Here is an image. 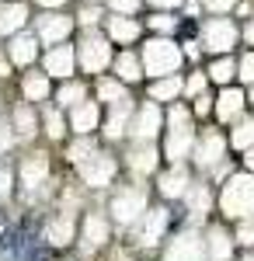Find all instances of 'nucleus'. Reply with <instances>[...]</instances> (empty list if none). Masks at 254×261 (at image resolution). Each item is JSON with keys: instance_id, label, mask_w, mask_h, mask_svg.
<instances>
[{"instance_id": "f257e3e1", "label": "nucleus", "mask_w": 254, "mask_h": 261, "mask_svg": "<svg viewBox=\"0 0 254 261\" xmlns=\"http://www.w3.org/2000/svg\"><path fill=\"white\" fill-rule=\"evenodd\" d=\"M185 60V53H181V45H174V39H167V35H157L143 45V73H150V77H171L177 73V66Z\"/></svg>"}, {"instance_id": "f03ea898", "label": "nucleus", "mask_w": 254, "mask_h": 261, "mask_svg": "<svg viewBox=\"0 0 254 261\" xmlns=\"http://www.w3.org/2000/svg\"><path fill=\"white\" fill-rule=\"evenodd\" d=\"M223 213L234 220H247L254 216V178L251 174H234L223 188Z\"/></svg>"}, {"instance_id": "7ed1b4c3", "label": "nucleus", "mask_w": 254, "mask_h": 261, "mask_svg": "<svg viewBox=\"0 0 254 261\" xmlns=\"http://www.w3.org/2000/svg\"><path fill=\"white\" fill-rule=\"evenodd\" d=\"M77 63L87 73L108 70V66H112V42L105 39V35H98L94 28H87V35H84L80 45H77Z\"/></svg>"}, {"instance_id": "20e7f679", "label": "nucleus", "mask_w": 254, "mask_h": 261, "mask_svg": "<svg viewBox=\"0 0 254 261\" xmlns=\"http://www.w3.org/2000/svg\"><path fill=\"white\" fill-rule=\"evenodd\" d=\"M192 143H195V129H192V119H188V112H185V108H171V129H167V157L177 164L181 157H188Z\"/></svg>"}, {"instance_id": "39448f33", "label": "nucleus", "mask_w": 254, "mask_h": 261, "mask_svg": "<svg viewBox=\"0 0 254 261\" xmlns=\"http://www.w3.org/2000/svg\"><path fill=\"white\" fill-rule=\"evenodd\" d=\"M77 28V21L63 11H42L35 18V39L45 42V45H59V42L70 39V32Z\"/></svg>"}, {"instance_id": "423d86ee", "label": "nucleus", "mask_w": 254, "mask_h": 261, "mask_svg": "<svg viewBox=\"0 0 254 261\" xmlns=\"http://www.w3.org/2000/svg\"><path fill=\"white\" fill-rule=\"evenodd\" d=\"M240 39V32H237V24L230 18H209L202 24V45L209 49V53H230Z\"/></svg>"}, {"instance_id": "0eeeda50", "label": "nucleus", "mask_w": 254, "mask_h": 261, "mask_svg": "<svg viewBox=\"0 0 254 261\" xmlns=\"http://www.w3.org/2000/svg\"><path fill=\"white\" fill-rule=\"evenodd\" d=\"M73 70H77V49H73V45L59 42V45H53V49L45 53V73H49V77L70 81Z\"/></svg>"}, {"instance_id": "6e6552de", "label": "nucleus", "mask_w": 254, "mask_h": 261, "mask_svg": "<svg viewBox=\"0 0 254 261\" xmlns=\"http://www.w3.org/2000/svg\"><path fill=\"white\" fill-rule=\"evenodd\" d=\"M80 174H84V181L91 185V188H105L108 181L115 178V161L108 157V153H91L87 161H80Z\"/></svg>"}, {"instance_id": "1a4fd4ad", "label": "nucleus", "mask_w": 254, "mask_h": 261, "mask_svg": "<svg viewBox=\"0 0 254 261\" xmlns=\"http://www.w3.org/2000/svg\"><path fill=\"white\" fill-rule=\"evenodd\" d=\"M143 213H146V195L139 188H122L115 199H112V216L118 223H133Z\"/></svg>"}, {"instance_id": "9d476101", "label": "nucleus", "mask_w": 254, "mask_h": 261, "mask_svg": "<svg viewBox=\"0 0 254 261\" xmlns=\"http://www.w3.org/2000/svg\"><path fill=\"white\" fill-rule=\"evenodd\" d=\"M32 18V11H28V4L24 0H4L0 4V35H18L24 32V24Z\"/></svg>"}, {"instance_id": "9b49d317", "label": "nucleus", "mask_w": 254, "mask_h": 261, "mask_svg": "<svg viewBox=\"0 0 254 261\" xmlns=\"http://www.w3.org/2000/svg\"><path fill=\"white\" fill-rule=\"evenodd\" d=\"M7 60L14 63V66H32V63L39 60V39H35V32H18V35H11Z\"/></svg>"}, {"instance_id": "f8f14e48", "label": "nucleus", "mask_w": 254, "mask_h": 261, "mask_svg": "<svg viewBox=\"0 0 254 261\" xmlns=\"http://www.w3.org/2000/svg\"><path fill=\"white\" fill-rule=\"evenodd\" d=\"M160 122H164L160 108H157L154 101H146L143 108H136V119L129 125V133H133L136 140H154L157 133H160Z\"/></svg>"}, {"instance_id": "ddd939ff", "label": "nucleus", "mask_w": 254, "mask_h": 261, "mask_svg": "<svg viewBox=\"0 0 254 261\" xmlns=\"http://www.w3.org/2000/svg\"><path fill=\"white\" fill-rule=\"evenodd\" d=\"M105 32H108V42H118V45H129V42H136L143 35V28H139V21L133 14H115V18L105 21Z\"/></svg>"}, {"instance_id": "4468645a", "label": "nucleus", "mask_w": 254, "mask_h": 261, "mask_svg": "<svg viewBox=\"0 0 254 261\" xmlns=\"http://www.w3.org/2000/svg\"><path fill=\"white\" fill-rule=\"evenodd\" d=\"M49 181V157L45 153H28L24 164H21V185L28 188V192H35Z\"/></svg>"}, {"instance_id": "2eb2a0df", "label": "nucleus", "mask_w": 254, "mask_h": 261, "mask_svg": "<svg viewBox=\"0 0 254 261\" xmlns=\"http://www.w3.org/2000/svg\"><path fill=\"white\" fill-rule=\"evenodd\" d=\"M164 261H202V241H198L192 230H188V233H181V237L171 241Z\"/></svg>"}, {"instance_id": "dca6fc26", "label": "nucleus", "mask_w": 254, "mask_h": 261, "mask_svg": "<svg viewBox=\"0 0 254 261\" xmlns=\"http://www.w3.org/2000/svg\"><path fill=\"white\" fill-rule=\"evenodd\" d=\"M101 122V108L98 101H80V105H73V115H70V125H73V133H80V136H91V129H98Z\"/></svg>"}, {"instance_id": "f3484780", "label": "nucleus", "mask_w": 254, "mask_h": 261, "mask_svg": "<svg viewBox=\"0 0 254 261\" xmlns=\"http://www.w3.org/2000/svg\"><path fill=\"white\" fill-rule=\"evenodd\" d=\"M223 150H226V140L219 133H206L202 143L195 146V164L198 167H216V164L223 161Z\"/></svg>"}, {"instance_id": "a211bd4d", "label": "nucleus", "mask_w": 254, "mask_h": 261, "mask_svg": "<svg viewBox=\"0 0 254 261\" xmlns=\"http://www.w3.org/2000/svg\"><path fill=\"white\" fill-rule=\"evenodd\" d=\"M167 223H171L167 209H150V213H146V223H143V230H139V244H143V247L160 244L164 230H167Z\"/></svg>"}, {"instance_id": "6ab92c4d", "label": "nucleus", "mask_w": 254, "mask_h": 261, "mask_svg": "<svg viewBox=\"0 0 254 261\" xmlns=\"http://www.w3.org/2000/svg\"><path fill=\"white\" fill-rule=\"evenodd\" d=\"M21 94H24L28 105L45 101L53 94V77H49V73H24V77H21Z\"/></svg>"}, {"instance_id": "aec40b11", "label": "nucleus", "mask_w": 254, "mask_h": 261, "mask_svg": "<svg viewBox=\"0 0 254 261\" xmlns=\"http://www.w3.org/2000/svg\"><path fill=\"white\" fill-rule=\"evenodd\" d=\"M129 171H133L136 178H146V174L157 171V150L146 140H139V146H133V153H129Z\"/></svg>"}, {"instance_id": "412c9836", "label": "nucleus", "mask_w": 254, "mask_h": 261, "mask_svg": "<svg viewBox=\"0 0 254 261\" xmlns=\"http://www.w3.org/2000/svg\"><path fill=\"white\" fill-rule=\"evenodd\" d=\"M244 105H247V98H244L237 87H226V91L219 94V101H216V115H219V122H237L240 112H244Z\"/></svg>"}, {"instance_id": "4be33fe9", "label": "nucleus", "mask_w": 254, "mask_h": 261, "mask_svg": "<svg viewBox=\"0 0 254 261\" xmlns=\"http://www.w3.org/2000/svg\"><path fill=\"white\" fill-rule=\"evenodd\" d=\"M129 112H133V101L122 98L112 105V115H108V122H105V136L108 140H118L125 129H129Z\"/></svg>"}, {"instance_id": "5701e85b", "label": "nucleus", "mask_w": 254, "mask_h": 261, "mask_svg": "<svg viewBox=\"0 0 254 261\" xmlns=\"http://www.w3.org/2000/svg\"><path fill=\"white\" fill-rule=\"evenodd\" d=\"M112 66H115V77L122 84H136L143 77V63H139L136 53H118V56H112Z\"/></svg>"}, {"instance_id": "b1692460", "label": "nucleus", "mask_w": 254, "mask_h": 261, "mask_svg": "<svg viewBox=\"0 0 254 261\" xmlns=\"http://www.w3.org/2000/svg\"><path fill=\"white\" fill-rule=\"evenodd\" d=\"M105 241H108V223H105V216L91 213V216L84 220V247L94 251V247H101Z\"/></svg>"}, {"instance_id": "393cba45", "label": "nucleus", "mask_w": 254, "mask_h": 261, "mask_svg": "<svg viewBox=\"0 0 254 261\" xmlns=\"http://www.w3.org/2000/svg\"><path fill=\"white\" fill-rule=\"evenodd\" d=\"M160 192H164L167 199H181V195L188 192V171L174 164V167H171V171L160 178Z\"/></svg>"}, {"instance_id": "a878e982", "label": "nucleus", "mask_w": 254, "mask_h": 261, "mask_svg": "<svg viewBox=\"0 0 254 261\" xmlns=\"http://www.w3.org/2000/svg\"><path fill=\"white\" fill-rule=\"evenodd\" d=\"M45 237H49V244H56V247L70 244V241H73V216L63 213L59 220H53V223H49V230H45Z\"/></svg>"}, {"instance_id": "bb28decb", "label": "nucleus", "mask_w": 254, "mask_h": 261, "mask_svg": "<svg viewBox=\"0 0 254 261\" xmlns=\"http://www.w3.org/2000/svg\"><path fill=\"white\" fill-rule=\"evenodd\" d=\"M18 136H35V129H39V119H35V108L24 101L14 108V125H11Z\"/></svg>"}, {"instance_id": "cd10ccee", "label": "nucleus", "mask_w": 254, "mask_h": 261, "mask_svg": "<svg viewBox=\"0 0 254 261\" xmlns=\"http://www.w3.org/2000/svg\"><path fill=\"white\" fill-rule=\"evenodd\" d=\"M87 98V87L80 81H63L56 91V105L59 108H73V105H80V101Z\"/></svg>"}, {"instance_id": "c85d7f7f", "label": "nucleus", "mask_w": 254, "mask_h": 261, "mask_svg": "<svg viewBox=\"0 0 254 261\" xmlns=\"http://www.w3.org/2000/svg\"><path fill=\"white\" fill-rule=\"evenodd\" d=\"M129 98L125 94V84L118 81V77H101L98 81V101H105V105H115V101Z\"/></svg>"}, {"instance_id": "c756f323", "label": "nucleus", "mask_w": 254, "mask_h": 261, "mask_svg": "<svg viewBox=\"0 0 254 261\" xmlns=\"http://www.w3.org/2000/svg\"><path fill=\"white\" fill-rule=\"evenodd\" d=\"M177 94H181V81H177L174 73L154 81V87H150V98H154V101H174Z\"/></svg>"}, {"instance_id": "7c9ffc66", "label": "nucleus", "mask_w": 254, "mask_h": 261, "mask_svg": "<svg viewBox=\"0 0 254 261\" xmlns=\"http://www.w3.org/2000/svg\"><path fill=\"white\" fill-rule=\"evenodd\" d=\"M230 251H234V247H230V237H226L223 230H213V233H209V258L213 261H230Z\"/></svg>"}, {"instance_id": "2f4dec72", "label": "nucleus", "mask_w": 254, "mask_h": 261, "mask_svg": "<svg viewBox=\"0 0 254 261\" xmlns=\"http://www.w3.org/2000/svg\"><path fill=\"white\" fill-rule=\"evenodd\" d=\"M209 77H213L216 84H230L237 77V63L230 60V56H219V60L209 66Z\"/></svg>"}, {"instance_id": "473e14b6", "label": "nucleus", "mask_w": 254, "mask_h": 261, "mask_svg": "<svg viewBox=\"0 0 254 261\" xmlns=\"http://www.w3.org/2000/svg\"><path fill=\"white\" fill-rule=\"evenodd\" d=\"M42 125H45V136H49V140H63V133H66V122L59 115V108H45Z\"/></svg>"}, {"instance_id": "72a5a7b5", "label": "nucleus", "mask_w": 254, "mask_h": 261, "mask_svg": "<svg viewBox=\"0 0 254 261\" xmlns=\"http://www.w3.org/2000/svg\"><path fill=\"white\" fill-rule=\"evenodd\" d=\"M230 143H234L237 150L254 146V119H244V122H240V125L234 129V136H230Z\"/></svg>"}, {"instance_id": "f704fd0d", "label": "nucleus", "mask_w": 254, "mask_h": 261, "mask_svg": "<svg viewBox=\"0 0 254 261\" xmlns=\"http://www.w3.org/2000/svg\"><path fill=\"white\" fill-rule=\"evenodd\" d=\"M185 195H188V209H192L195 216H202V213L209 209V202H213L206 185H195V188H192V192H185Z\"/></svg>"}, {"instance_id": "c9c22d12", "label": "nucleus", "mask_w": 254, "mask_h": 261, "mask_svg": "<svg viewBox=\"0 0 254 261\" xmlns=\"http://www.w3.org/2000/svg\"><path fill=\"white\" fill-rule=\"evenodd\" d=\"M73 21L84 24V28H94V24L101 21V7H98V4H84L77 14H73Z\"/></svg>"}, {"instance_id": "e433bc0d", "label": "nucleus", "mask_w": 254, "mask_h": 261, "mask_svg": "<svg viewBox=\"0 0 254 261\" xmlns=\"http://www.w3.org/2000/svg\"><path fill=\"white\" fill-rule=\"evenodd\" d=\"M150 28H154V32H160V35H171V32L177 28V18H171L167 11H160V14H154V18H150Z\"/></svg>"}, {"instance_id": "4c0bfd02", "label": "nucleus", "mask_w": 254, "mask_h": 261, "mask_svg": "<svg viewBox=\"0 0 254 261\" xmlns=\"http://www.w3.org/2000/svg\"><path fill=\"white\" fill-rule=\"evenodd\" d=\"M91 153H94V143L87 140V136H84V140H77V143H73V146H70V161H73V164L87 161Z\"/></svg>"}, {"instance_id": "58836bf2", "label": "nucleus", "mask_w": 254, "mask_h": 261, "mask_svg": "<svg viewBox=\"0 0 254 261\" xmlns=\"http://www.w3.org/2000/svg\"><path fill=\"white\" fill-rule=\"evenodd\" d=\"M198 7L209 11V14H230L237 7V0H198Z\"/></svg>"}, {"instance_id": "ea45409f", "label": "nucleus", "mask_w": 254, "mask_h": 261, "mask_svg": "<svg viewBox=\"0 0 254 261\" xmlns=\"http://www.w3.org/2000/svg\"><path fill=\"white\" fill-rule=\"evenodd\" d=\"M237 77H240V81H247V84H254V53H247L244 60L237 63Z\"/></svg>"}, {"instance_id": "a19ab883", "label": "nucleus", "mask_w": 254, "mask_h": 261, "mask_svg": "<svg viewBox=\"0 0 254 261\" xmlns=\"http://www.w3.org/2000/svg\"><path fill=\"white\" fill-rule=\"evenodd\" d=\"M181 91H188L192 98L206 94V77H202V73H192V77H188V84H181Z\"/></svg>"}, {"instance_id": "79ce46f5", "label": "nucleus", "mask_w": 254, "mask_h": 261, "mask_svg": "<svg viewBox=\"0 0 254 261\" xmlns=\"http://www.w3.org/2000/svg\"><path fill=\"white\" fill-rule=\"evenodd\" d=\"M139 4H143V0H108V7H112L115 14H136Z\"/></svg>"}, {"instance_id": "37998d69", "label": "nucleus", "mask_w": 254, "mask_h": 261, "mask_svg": "<svg viewBox=\"0 0 254 261\" xmlns=\"http://www.w3.org/2000/svg\"><path fill=\"white\" fill-rule=\"evenodd\" d=\"M237 241H240V244H254V223H251V220L240 223V230H237Z\"/></svg>"}, {"instance_id": "c03bdc74", "label": "nucleus", "mask_w": 254, "mask_h": 261, "mask_svg": "<svg viewBox=\"0 0 254 261\" xmlns=\"http://www.w3.org/2000/svg\"><path fill=\"white\" fill-rule=\"evenodd\" d=\"M11 143H14L11 125H0V153H7V150H11Z\"/></svg>"}, {"instance_id": "a18cd8bd", "label": "nucleus", "mask_w": 254, "mask_h": 261, "mask_svg": "<svg viewBox=\"0 0 254 261\" xmlns=\"http://www.w3.org/2000/svg\"><path fill=\"white\" fill-rule=\"evenodd\" d=\"M150 7H157V11H174V7H181L185 0H146Z\"/></svg>"}, {"instance_id": "49530a36", "label": "nucleus", "mask_w": 254, "mask_h": 261, "mask_svg": "<svg viewBox=\"0 0 254 261\" xmlns=\"http://www.w3.org/2000/svg\"><path fill=\"white\" fill-rule=\"evenodd\" d=\"M70 0H35V7H42V11H63Z\"/></svg>"}, {"instance_id": "de8ad7c7", "label": "nucleus", "mask_w": 254, "mask_h": 261, "mask_svg": "<svg viewBox=\"0 0 254 261\" xmlns=\"http://www.w3.org/2000/svg\"><path fill=\"white\" fill-rule=\"evenodd\" d=\"M7 195H11V171L0 167V199H7Z\"/></svg>"}, {"instance_id": "09e8293b", "label": "nucleus", "mask_w": 254, "mask_h": 261, "mask_svg": "<svg viewBox=\"0 0 254 261\" xmlns=\"http://www.w3.org/2000/svg\"><path fill=\"white\" fill-rule=\"evenodd\" d=\"M11 70H14V63L7 60V53H0V81H7V77H11Z\"/></svg>"}, {"instance_id": "8fccbe9b", "label": "nucleus", "mask_w": 254, "mask_h": 261, "mask_svg": "<svg viewBox=\"0 0 254 261\" xmlns=\"http://www.w3.org/2000/svg\"><path fill=\"white\" fill-rule=\"evenodd\" d=\"M209 108H213L209 98H206V94H198V98H195V115H209Z\"/></svg>"}, {"instance_id": "3c124183", "label": "nucleus", "mask_w": 254, "mask_h": 261, "mask_svg": "<svg viewBox=\"0 0 254 261\" xmlns=\"http://www.w3.org/2000/svg\"><path fill=\"white\" fill-rule=\"evenodd\" d=\"M244 42L254 45V21H247V28H244Z\"/></svg>"}, {"instance_id": "603ef678", "label": "nucleus", "mask_w": 254, "mask_h": 261, "mask_svg": "<svg viewBox=\"0 0 254 261\" xmlns=\"http://www.w3.org/2000/svg\"><path fill=\"white\" fill-rule=\"evenodd\" d=\"M185 56L195 60V56H198V42H185Z\"/></svg>"}, {"instance_id": "864d4df0", "label": "nucleus", "mask_w": 254, "mask_h": 261, "mask_svg": "<svg viewBox=\"0 0 254 261\" xmlns=\"http://www.w3.org/2000/svg\"><path fill=\"white\" fill-rule=\"evenodd\" d=\"M247 167L254 171V146H247Z\"/></svg>"}, {"instance_id": "5fc2aeb1", "label": "nucleus", "mask_w": 254, "mask_h": 261, "mask_svg": "<svg viewBox=\"0 0 254 261\" xmlns=\"http://www.w3.org/2000/svg\"><path fill=\"white\" fill-rule=\"evenodd\" d=\"M188 14H198V0H188Z\"/></svg>"}, {"instance_id": "6e6d98bb", "label": "nucleus", "mask_w": 254, "mask_h": 261, "mask_svg": "<svg viewBox=\"0 0 254 261\" xmlns=\"http://www.w3.org/2000/svg\"><path fill=\"white\" fill-rule=\"evenodd\" d=\"M247 101H251V105H254V87H251V98H247Z\"/></svg>"}, {"instance_id": "4d7b16f0", "label": "nucleus", "mask_w": 254, "mask_h": 261, "mask_svg": "<svg viewBox=\"0 0 254 261\" xmlns=\"http://www.w3.org/2000/svg\"><path fill=\"white\" fill-rule=\"evenodd\" d=\"M84 4H101V0H84Z\"/></svg>"}, {"instance_id": "13d9d810", "label": "nucleus", "mask_w": 254, "mask_h": 261, "mask_svg": "<svg viewBox=\"0 0 254 261\" xmlns=\"http://www.w3.org/2000/svg\"><path fill=\"white\" fill-rule=\"evenodd\" d=\"M118 261H129V258H118Z\"/></svg>"}, {"instance_id": "bf43d9fd", "label": "nucleus", "mask_w": 254, "mask_h": 261, "mask_svg": "<svg viewBox=\"0 0 254 261\" xmlns=\"http://www.w3.org/2000/svg\"><path fill=\"white\" fill-rule=\"evenodd\" d=\"M244 261H254V258H244Z\"/></svg>"}, {"instance_id": "052dcab7", "label": "nucleus", "mask_w": 254, "mask_h": 261, "mask_svg": "<svg viewBox=\"0 0 254 261\" xmlns=\"http://www.w3.org/2000/svg\"><path fill=\"white\" fill-rule=\"evenodd\" d=\"M0 4H4V0H0Z\"/></svg>"}, {"instance_id": "680f3d73", "label": "nucleus", "mask_w": 254, "mask_h": 261, "mask_svg": "<svg viewBox=\"0 0 254 261\" xmlns=\"http://www.w3.org/2000/svg\"><path fill=\"white\" fill-rule=\"evenodd\" d=\"M0 105H4V101H0Z\"/></svg>"}]
</instances>
